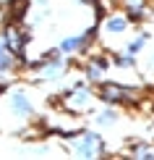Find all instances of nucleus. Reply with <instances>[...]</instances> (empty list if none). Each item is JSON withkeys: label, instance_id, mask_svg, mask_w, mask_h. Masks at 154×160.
Listing matches in <instances>:
<instances>
[{"label": "nucleus", "instance_id": "nucleus-16", "mask_svg": "<svg viewBox=\"0 0 154 160\" xmlns=\"http://www.w3.org/2000/svg\"><path fill=\"white\" fill-rule=\"evenodd\" d=\"M152 147H154V144H152Z\"/></svg>", "mask_w": 154, "mask_h": 160}, {"label": "nucleus", "instance_id": "nucleus-9", "mask_svg": "<svg viewBox=\"0 0 154 160\" xmlns=\"http://www.w3.org/2000/svg\"><path fill=\"white\" fill-rule=\"evenodd\" d=\"M128 26H131L128 16H125V13H115V16H110V18L105 21V34H110V37L125 34V32H128Z\"/></svg>", "mask_w": 154, "mask_h": 160}, {"label": "nucleus", "instance_id": "nucleus-12", "mask_svg": "<svg viewBox=\"0 0 154 160\" xmlns=\"http://www.w3.org/2000/svg\"><path fill=\"white\" fill-rule=\"evenodd\" d=\"M149 37H152L149 32H141V34H136V37H133L131 42H128V48H125V52H131V55H136V58H138V52H141V50L146 48Z\"/></svg>", "mask_w": 154, "mask_h": 160}, {"label": "nucleus", "instance_id": "nucleus-7", "mask_svg": "<svg viewBox=\"0 0 154 160\" xmlns=\"http://www.w3.org/2000/svg\"><path fill=\"white\" fill-rule=\"evenodd\" d=\"M107 68H110V61H107V58L94 55V58H91V63L84 68L86 82H102V79H105V74H107Z\"/></svg>", "mask_w": 154, "mask_h": 160}, {"label": "nucleus", "instance_id": "nucleus-1", "mask_svg": "<svg viewBox=\"0 0 154 160\" xmlns=\"http://www.w3.org/2000/svg\"><path fill=\"white\" fill-rule=\"evenodd\" d=\"M29 68L37 71L42 82H60V79L65 76V71H68V55L58 52V48H55V50H50L47 55H42L39 61H31Z\"/></svg>", "mask_w": 154, "mask_h": 160}, {"label": "nucleus", "instance_id": "nucleus-3", "mask_svg": "<svg viewBox=\"0 0 154 160\" xmlns=\"http://www.w3.org/2000/svg\"><path fill=\"white\" fill-rule=\"evenodd\" d=\"M97 97L105 105H120V102H133L138 100V87H125V84H102Z\"/></svg>", "mask_w": 154, "mask_h": 160}, {"label": "nucleus", "instance_id": "nucleus-15", "mask_svg": "<svg viewBox=\"0 0 154 160\" xmlns=\"http://www.w3.org/2000/svg\"><path fill=\"white\" fill-rule=\"evenodd\" d=\"M78 3H84V5H91V8H97V5H102V0H78Z\"/></svg>", "mask_w": 154, "mask_h": 160}, {"label": "nucleus", "instance_id": "nucleus-10", "mask_svg": "<svg viewBox=\"0 0 154 160\" xmlns=\"http://www.w3.org/2000/svg\"><path fill=\"white\" fill-rule=\"evenodd\" d=\"M118 110H115V105H107L105 110H99L97 116H94V126H99V129H107V126H115L118 123Z\"/></svg>", "mask_w": 154, "mask_h": 160}, {"label": "nucleus", "instance_id": "nucleus-6", "mask_svg": "<svg viewBox=\"0 0 154 160\" xmlns=\"http://www.w3.org/2000/svg\"><path fill=\"white\" fill-rule=\"evenodd\" d=\"M63 97H65V108L68 110H84V108H89V102H91V92L86 89L84 82H76L73 89H68Z\"/></svg>", "mask_w": 154, "mask_h": 160}, {"label": "nucleus", "instance_id": "nucleus-14", "mask_svg": "<svg viewBox=\"0 0 154 160\" xmlns=\"http://www.w3.org/2000/svg\"><path fill=\"white\" fill-rule=\"evenodd\" d=\"M131 155L133 158H144V160H154V147L146 144V142H136L133 150H131Z\"/></svg>", "mask_w": 154, "mask_h": 160}, {"label": "nucleus", "instance_id": "nucleus-4", "mask_svg": "<svg viewBox=\"0 0 154 160\" xmlns=\"http://www.w3.org/2000/svg\"><path fill=\"white\" fill-rule=\"evenodd\" d=\"M97 34V26H89V29H84V32H76V34H68V37H63L58 42V52H63V55H76V52H86V48H89V42L94 39Z\"/></svg>", "mask_w": 154, "mask_h": 160}, {"label": "nucleus", "instance_id": "nucleus-2", "mask_svg": "<svg viewBox=\"0 0 154 160\" xmlns=\"http://www.w3.org/2000/svg\"><path fill=\"white\" fill-rule=\"evenodd\" d=\"M71 152L76 158H99L105 155V139L99 131H84V134H73L71 139Z\"/></svg>", "mask_w": 154, "mask_h": 160}, {"label": "nucleus", "instance_id": "nucleus-5", "mask_svg": "<svg viewBox=\"0 0 154 160\" xmlns=\"http://www.w3.org/2000/svg\"><path fill=\"white\" fill-rule=\"evenodd\" d=\"M8 110L16 118H24V121H26V118L34 116L37 105H34V100L29 97V92H26V89H11L8 92Z\"/></svg>", "mask_w": 154, "mask_h": 160}, {"label": "nucleus", "instance_id": "nucleus-11", "mask_svg": "<svg viewBox=\"0 0 154 160\" xmlns=\"http://www.w3.org/2000/svg\"><path fill=\"white\" fill-rule=\"evenodd\" d=\"M125 16H128V21H141L146 16V3L144 0H125Z\"/></svg>", "mask_w": 154, "mask_h": 160}, {"label": "nucleus", "instance_id": "nucleus-8", "mask_svg": "<svg viewBox=\"0 0 154 160\" xmlns=\"http://www.w3.org/2000/svg\"><path fill=\"white\" fill-rule=\"evenodd\" d=\"M18 66L16 61V55L8 50V45H5V39L3 34H0V79H5V76H11V71Z\"/></svg>", "mask_w": 154, "mask_h": 160}, {"label": "nucleus", "instance_id": "nucleus-13", "mask_svg": "<svg viewBox=\"0 0 154 160\" xmlns=\"http://www.w3.org/2000/svg\"><path fill=\"white\" fill-rule=\"evenodd\" d=\"M112 63L118 66V68H133L136 66V55H131V52H112Z\"/></svg>", "mask_w": 154, "mask_h": 160}]
</instances>
